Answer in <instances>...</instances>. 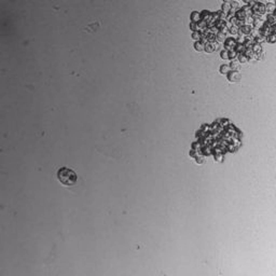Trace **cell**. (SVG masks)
Returning a JSON list of instances; mask_svg holds the SVG:
<instances>
[{"mask_svg":"<svg viewBox=\"0 0 276 276\" xmlns=\"http://www.w3.org/2000/svg\"><path fill=\"white\" fill-rule=\"evenodd\" d=\"M57 179L64 186H73L77 182V174L68 167H61L57 172Z\"/></svg>","mask_w":276,"mask_h":276,"instance_id":"obj_1","label":"cell"}]
</instances>
